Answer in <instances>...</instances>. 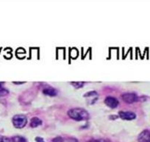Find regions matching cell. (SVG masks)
Listing matches in <instances>:
<instances>
[{"label":"cell","instance_id":"cell-1","mask_svg":"<svg viewBox=\"0 0 150 142\" xmlns=\"http://www.w3.org/2000/svg\"><path fill=\"white\" fill-rule=\"evenodd\" d=\"M68 115L75 121H86L90 117L88 112L86 110L80 108H72L68 111Z\"/></svg>","mask_w":150,"mask_h":142},{"label":"cell","instance_id":"cell-2","mask_svg":"<svg viewBox=\"0 0 150 142\" xmlns=\"http://www.w3.org/2000/svg\"><path fill=\"white\" fill-rule=\"evenodd\" d=\"M13 124L16 128L21 129L23 128L26 126L27 123V118L26 115H23V114H18V115H15L13 117Z\"/></svg>","mask_w":150,"mask_h":142},{"label":"cell","instance_id":"cell-3","mask_svg":"<svg viewBox=\"0 0 150 142\" xmlns=\"http://www.w3.org/2000/svg\"><path fill=\"white\" fill-rule=\"evenodd\" d=\"M122 98L125 102L128 103V104H132V103L138 101V97L134 93H125L122 95Z\"/></svg>","mask_w":150,"mask_h":142},{"label":"cell","instance_id":"cell-4","mask_svg":"<svg viewBox=\"0 0 150 142\" xmlns=\"http://www.w3.org/2000/svg\"><path fill=\"white\" fill-rule=\"evenodd\" d=\"M105 103L108 107L112 109L117 108L119 104V100L113 96H107L105 99Z\"/></svg>","mask_w":150,"mask_h":142},{"label":"cell","instance_id":"cell-5","mask_svg":"<svg viewBox=\"0 0 150 142\" xmlns=\"http://www.w3.org/2000/svg\"><path fill=\"white\" fill-rule=\"evenodd\" d=\"M119 117L123 120H133L136 118V114L132 111H119Z\"/></svg>","mask_w":150,"mask_h":142},{"label":"cell","instance_id":"cell-6","mask_svg":"<svg viewBox=\"0 0 150 142\" xmlns=\"http://www.w3.org/2000/svg\"><path fill=\"white\" fill-rule=\"evenodd\" d=\"M150 140V130H144L139 134L138 138V142H149Z\"/></svg>","mask_w":150,"mask_h":142},{"label":"cell","instance_id":"cell-7","mask_svg":"<svg viewBox=\"0 0 150 142\" xmlns=\"http://www.w3.org/2000/svg\"><path fill=\"white\" fill-rule=\"evenodd\" d=\"M53 142H78L77 138L73 137H62V136H57L52 139Z\"/></svg>","mask_w":150,"mask_h":142},{"label":"cell","instance_id":"cell-8","mask_svg":"<svg viewBox=\"0 0 150 142\" xmlns=\"http://www.w3.org/2000/svg\"><path fill=\"white\" fill-rule=\"evenodd\" d=\"M43 93L45 95H49V96H55L57 94V91L55 88L51 87H48L43 90Z\"/></svg>","mask_w":150,"mask_h":142},{"label":"cell","instance_id":"cell-9","mask_svg":"<svg viewBox=\"0 0 150 142\" xmlns=\"http://www.w3.org/2000/svg\"><path fill=\"white\" fill-rule=\"evenodd\" d=\"M30 127L35 128V127H37L38 126L41 125L42 124V121L39 118H38V117H33L31 118V121H30Z\"/></svg>","mask_w":150,"mask_h":142},{"label":"cell","instance_id":"cell-10","mask_svg":"<svg viewBox=\"0 0 150 142\" xmlns=\"http://www.w3.org/2000/svg\"><path fill=\"white\" fill-rule=\"evenodd\" d=\"M12 142H27V139L21 136H16L11 138Z\"/></svg>","mask_w":150,"mask_h":142},{"label":"cell","instance_id":"cell-11","mask_svg":"<svg viewBox=\"0 0 150 142\" xmlns=\"http://www.w3.org/2000/svg\"><path fill=\"white\" fill-rule=\"evenodd\" d=\"M71 85L74 87L77 88V89H79V88L83 87L85 82H71Z\"/></svg>","mask_w":150,"mask_h":142},{"label":"cell","instance_id":"cell-12","mask_svg":"<svg viewBox=\"0 0 150 142\" xmlns=\"http://www.w3.org/2000/svg\"><path fill=\"white\" fill-rule=\"evenodd\" d=\"M98 93L96 91H89V92L86 93L84 95L85 97H89V96H94V95H97Z\"/></svg>","mask_w":150,"mask_h":142},{"label":"cell","instance_id":"cell-13","mask_svg":"<svg viewBox=\"0 0 150 142\" xmlns=\"http://www.w3.org/2000/svg\"><path fill=\"white\" fill-rule=\"evenodd\" d=\"M8 93V90L4 87H0V96L2 95H5Z\"/></svg>","mask_w":150,"mask_h":142},{"label":"cell","instance_id":"cell-14","mask_svg":"<svg viewBox=\"0 0 150 142\" xmlns=\"http://www.w3.org/2000/svg\"><path fill=\"white\" fill-rule=\"evenodd\" d=\"M0 142H11V139L5 136H0Z\"/></svg>","mask_w":150,"mask_h":142},{"label":"cell","instance_id":"cell-15","mask_svg":"<svg viewBox=\"0 0 150 142\" xmlns=\"http://www.w3.org/2000/svg\"><path fill=\"white\" fill-rule=\"evenodd\" d=\"M35 141L36 142H45V141H44V138L41 137H36Z\"/></svg>","mask_w":150,"mask_h":142},{"label":"cell","instance_id":"cell-16","mask_svg":"<svg viewBox=\"0 0 150 142\" xmlns=\"http://www.w3.org/2000/svg\"><path fill=\"white\" fill-rule=\"evenodd\" d=\"M87 142H105V141H100V140H96V139H93V140H90Z\"/></svg>","mask_w":150,"mask_h":142},{"label":"cell","instance_id":"cell-17","mask_svg":"<svg viewBox=\"0 0 150 142\" xmlns=\"http://www.w3.org/2000/svg\"><path fill=\"white\" fill-rule=\"evenodd\" d=\"M118 117H119V115H110V118H114L113 119H116V118H117Z\"/></svg>","mask_w":150,"mask_h":142},{"label":"cell","instance_id":"cell-18","mask_svg":"<svg viewBox=\"0 0 150 142\" xmlns=\"http://www.w3.org/2000/svg\"><path fill=\"white\" fill-rule=\"evenodd\" d=\"M15 84H23L24 82H14Z\"/></svg>","mask_w":150,"mask_h":142},{"label":"cell","instance_id":"cell-19","mask_svg":"<svg viewBox=\"0 0 150 142\" xmlns=\"http://www.w3.org/2000/svg\"><path fill=\"white\" fill-rule=\"evenodd\" d=\"M2 82H0V87H2Z\"/></svg>","mask_w":150,"mask_h":142},{"label":"cell","instance_id":"cell-20","mask_svg":"<svg viewBox=\"0 0 150 142\" xmlns=\"http://www.w3.org/2000/svg\"><path fill=\"white\" fill-rule=\"evenodd\" d=\"M149 142H150V140H149Z\"/></svg>","mask_w":150,"mask_h":142}]
</instances>
